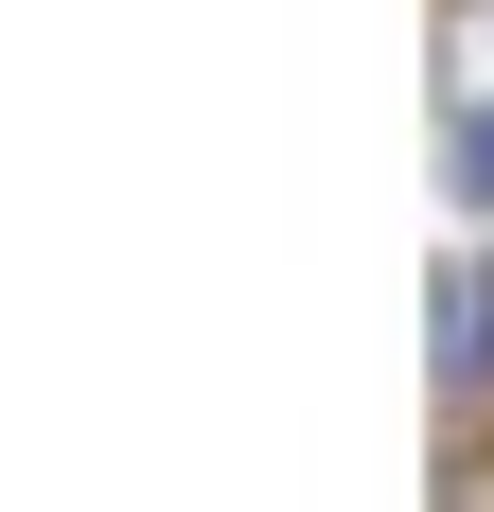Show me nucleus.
I'll return each instance as SVG.
<instances>
[{
  "label": "nucleus",
  "mask_w": 494,
  "mask_h": 512,
  "mask_svg": "<svg viewBox=\"0 0 494 512\" xmlns=\"http://www.w3.org/2000/svg\"><path fill=\"white\" fill-rule=\"evenodd\" d=\"M442 159H459V212H494V89L459 106V142H442Z\"/></svg>",
  "instance_id": "obj_1"
}]
</instances>
